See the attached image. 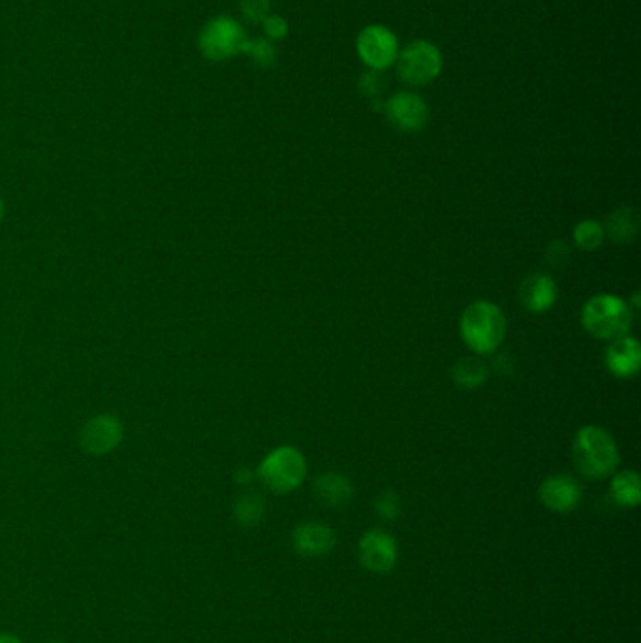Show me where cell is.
<instances>
[{
  "instance_id": "14",
  "label": "cell",
  "mask_w": 641,
  "mask_h": 643,
  "mask_svg": "<svg viewBox=\"0 0 641 643\" xmlns=\"http://www.w3.org/2000/svg\"><path fill=\"white\" fill-rule=\"evenodd\" d=\"M519 298L531 313H546L557 301V284L546 273H532L521 286Z\"/></svg>"
},
{
  "instance_id": "18",
  "label": "cell",
  "mask_w": 641,
  "mask_h": 643,
  "mask_svg": "<svg viewBox=\"0 0 641 643\" xmlns=\"http://www.w3.org/2000/svg\"><path fill=\"white\" fill-rule=\"evenodd\" d=\"M452 375H454V382L459 388L474 390L484 384L489 371H487L484 361L478 360V358H463L455 363Z\"/></svg>"
},
{
  "instance_id": "27",
  "label": "cell",
  "mask_w": 641,
  "mask_h": 643,
  "mask_svg": "<svg viewBox=\"0 0 641 643\" xmlns=\"http://www.w3.org/2000/svg\"><path fill=\"white\" fill-rule=\"evenodd\" d=\"M252 471H249V469H239V471L235 472V480L239 482V484H249V482H252Z\"/></svg>"
},
{
  "instance_id": "12",
  "label": "cell",
  "mask_w": 641,
  "mask_h": 643,
  "mask_svg": "<svg viewBox=\"0 0 641 643\" xmlns=\"http://www.w3.org/2000/svg\"><path fill=\"white\" fill-rule=\"evenodd\" d=\"M335 533L324 523H301L292 534V544L303 557H324L335 548Z\"/></svg>"
},
{
  "instance_id": "19",
  "label": "cell",
  "mask_w": 641,
  "mask_h": 643,
  "mask_svg": "<svg viewBox=\"0 0 641 643\" xmlns=\"http://www.w3.org/2000/svg\"><path fill=\"white\" fill-rule=\"evenodd\" d=\"M266 502L258 493H243L234 504V516L243 527H254L264 518Z\"/></svg>"
},
{
  "instance_id": "3",
  "label": "cell",
  "mask_w": 641,
  "mask_h": 643,
  "mask_svg": "<svg viewBox=\"0 0 641 643\" xmlns=\"http://www.w3.org/2000/svg\"><path fill=\"white\" fill-rule=\"evenodd\" d=\"M581 324L596 339L613 341L623 337L632 326V311L625 299L600 294L589 299L581 313Z\"/></svg>"
},
{
  "instance_id": "20",
  "label": "cell",
  "mask_w": 641,
  "mask_h": 643,
  "mask_svg": "<svg viewBox=\"0 0 641 643\" xmlns=\"http://www.w3.org/2000/svg\"><path fill=\"white\" fill-rule=\"evenodd\" d=\"M604 226L596 220H581L574 228V241L581 251H596L604 241Z\"/></svg>"
},
{
  "instance_id": "30",
  "label": "cell",
  "mask_w": 641,
  "mask_h": 643,
  "mask_svg": "<svg viewBox=\"0 0 641 643\" xmlns=\"http://www.w3.org/2000/svg\"><path fill=\"white\" fill-rule=\"evenodd\" d=\"M53 643H63V642H53Z\"/></svg>"
},
{
  "instance_id": "29",
  "label": "cell",
  "mask_w": 641,
  "mask_h": 643,
  "mask_svg": "<svg viewBox=\"0 0 641 643\" xmlns=\"http://www.w3.org/2000/svg\"><path fill=\"white\" fill-rule=\"evenodd\" d=\"M4 213H6V205H4V200L0 198V224H2V220H4Z\"/></svg>"
},
{
  "instance_id": "7",
  "label": "cell",
  "mask_w": 641,
  "mask_h": 643,
  "mask_svg": "<svg viewBox=\"0 0 641 643\" xmlns=\"http://www.w3.org/2000/svg\"><path fill=\"white\" fill-rule=\"evenodd\" d=\"M125 439V425L119 416L102 412L89 418L79 429V446L87 455L102 457L115 452Z\"/></svg>"
},
{
  "instance_id": "10",
  "label": "cell",
  "mask_w": 641,
  "mask_h": 643,
  "mask_svg": "<svg viewBox=\"0 0 641 643\" xmlns=\"http://www.w3.org/2000/svg\"><path fill=\"white\" fill-rule=\"evenodd\" d=\"M386 115L391 125L401 132H420L427 125L429 108L422 96L403 91L391 96L386 104Z\"/></svg>"
},
{
  "instance_id": "8",
  "label": "cell",
  "mask_w": 641,
  "mask_h": 643,
  "mask_svg": "<svg viewBox=\"0 0 641 643\" xmlns=\"http://www.w3.org/2000/svg\"><path fill=\"white\" fill-rule=\"evenodd\" d=\"M358 55L361 61L371 70H384L397 61L399 55V42L397 36L384 25H369L360 32L358 42Z\"/></svg>"
},
{
  "instance_id": "1",
  "label": "cell",
  "mask_w": 641,
  "mask_h": 643,
  "mask_svg": "<svg viewBox=\"0 0 641 643\" xmlns=\"http://www.w3.org/2000/svg\"><path fill=\"white\" fill-rule=\"evenodd\" d=\"M574 463L585 478L602 480L619 465V450L610 433L602 427H581L574 439Z\"/></svg>"
},
{
  "instance_id": "23",
  "label": "cell",
  "mask_w": 641,
  "mask_h": 643,
  "mask_svg": "<svg viewBox=\"0 0 641 643\" xmlns=\"http://www.w3.org/2000/svg\"><path fill=\"white\" fill-rule=\"evenodd\" d=\"M271 10V0H241V12L247 21L262 23Z\"/></svg>"
},
{
  "instance_id": "28",
  "label": "cell",
  "mask_w": 641,
  "mask_h": 643,
  "mask_svg": "<svg viewBox=\"0 0 641 643\" xmlns=\"http://www.w3.org/2000/svg\"><path fill=\"white\" fill-rule=\"evenodd\" d=\"M0 643H23L12 634H0Z\"/></svg>"
},
{
  "instance_id": "21",
  "label": "cell",
  "mask_w": 641,
  "mask_h": 643,
  "mask_svg": "<svg viewBox=\"0 0 641 643\" xmlns=\"http://www.w3.org/2000/svg\"><path fill=\"white\" fill-rule=\"evenodd\" d=\"M243 55H249L254 63L264 68L277 63V48L267 38H252V40L249 38L243 49Z\"/></svg>"
},
{
  "instance_id": "9",
  "label": "cell",
  "mask_w": 641,
  "mask_h": 643,
  "mask_svg": "<svg viewBox=\"0 0 641 643\" xmlns=\"http://www.w3.org/2000/svg\"><path fill=\"white\" fill-rule=\"evenodd\" d=\"M358 557L365 570L373 574H388L397 565L399 548L390 533L382 529H371L361 536Z\"/></svg>"
},
{
  "instance_id": "25",
  "label": "cell",
  "mask_w": 641,
  "mask_h": 643,
  "mask_svg": "<svg viewBox=\"0 0 641 643\" xmlns=\"http://www.w3.org/2000/svg\"><path fill=\"white\" fill-rule=\"evenodd\" d=\"M262 25H264L267 40H282V38H286V34H288V23H286L284 17L269 14V16L262 21Z\"/></svg>"
},
{
  "instance_id": "17",
  "label": "cell",
  "mask_w": 641,
  "mask_h": 643,
  "mask_svg": "<svg viewBox=\"0 0 641 643\" xmlns=\"http://www.w3.org/2000/svg\"><path fill=\"white\" fill-rule=\"evenodd\" d=\"M638 213L630 207H623L617 209L613 215H610L608 224L604 228V232L615 241V243H630L634 237L638 236Z\"/></svg>"
},
{
  "instance_id": "24",
  "label": "cell",
  "mask_w": 641,
  "mask_h": 643,
  "mask_svg": "<svg viewBox=\"0 0 641 643\" xmlns=\"http://www.w3.org/2000/svg\"><path fill=\"white\" fill-rule=\"evenodd\" d=\"M386 85H388V81L384 79L380 70H369V72H365L360 81L361 91L367 96L380 95Z\"/></svg>"
},
{
  "instance_id": "6",
  "label": "cell",
  "mask_w": 641,
  "mask_h": 643,
  "mask_svg": "<svg viewBox=\"0 0 641 643\" xmlns=\"http://www.w3.org/2000/svg\"><path fill=\"white\" fill-rule=\"evenodd\" d=\"M397 74L410 87H422L442 72V53L427 40H414L397 55Z\"/></svg>"
},
{
  "instance_id": "15",
  "label": "cell",
  "mask_w": 641,
  "mask_h": 643,
  "mask_svg": "<svg viewBox=\"0 0 641 643\" xmlns=\"http://www.w3.org/2000/svg\"><path fill=\"white\" fill-rule=\"evenodd\" d=\"M314 495L316 499L322 502L324 506H329V508H343L346 506L352 495H354V489H352V484L350 480L343 476V474H337V472H326L322 476L316 478L314 482Z\"/></svg>"
},
{
  "instance_id": "16",
  "label": "cell",
  "mask_w": 641,
  "mask_h": 643,
  "mask_svg": "<svg viewBox=\"0 0 641 643\" xmlns=\"http://www.w3.org/2000/svg\"><path fill=\"white\" fill-rule=\"evenodd\" d=\"M613 501L623 508H636L641 501V484L638 472H617L611 480Z\"/></svg>"
},
{
  "instance_id": "22",
  "label": "cell",
  "mask_w": 641,
  "mask_h": 643,
  "mask_svg": "<svg viewBox=\"0 0 641 643\" xmlns=\"http://www.w3.org/2000/svg\"><path fill=\"white\" fill-rule=\"evenodd\" d=\"M376 514L386 521H393L401 514V499L393 491H384L375 501Z\"/></svg>"
},
{
  "instance_id": "26",
  "label": "cell",
  "mask_w": 641,
  "mask_h": 643,
  "mask_svg": "<svg viewBox=\"0 0 641 643\" xmlns=\"http://www.w3.org/2000/svg\"><path fill=\"white\" fill-rule=\"evenodd\" d=\"M568 256H570V251H568V245L563 243V241H555V243H551V245H549V264H553V266H561V264H564V262L568 260Z\"/></svg>"
},
{
  "instance_id": "13",
  "label": "cell",
  "mask_w": 641,
  "mask_h": 643,
  "mask_svg": "<svg viewBox=\"0 0 641 643\" xmlns=\"http://www.w3.org/2000/svg\"><path fill=\"white\" fill-rule=\"evenodd\" d=\"M606 365L611 375L617 378H632L638 375L641 365L640 343L628 335L613 339L606 350Z\"/></svg>"
},
{
  "instance_id": "11",
  "label": "cell",
  "mask_w": 641,
  "mask_h": 643,
  "mask_svg": "<svg viewBox=\"0 0 641 643\" xmlns=\"http://www.w3.org/2000/svg\"><path fill=\"white\" fill-rule=\"evenodd\" d=\"M538 495L542 504L551 512L568 514L578 508L583 493H581V486L572 476L553 474L542 482Z\"/></svg>"
},
{
  "instance_id": "4",
  "label": "cell",
  "mask_w": 641,
  "mask_h": 643,
  "mask_svg": "<svg viewBox=\"0 0 641 643\" xmlns=\"http://www.w3.org/2000/svg\"><path fill=\"white\" fill-rule=\"evenodd\" d=\"M307 476V461L298 448L281 446L264 457L258 467V478L273 493H290L298 489Z\"/></svg>"
},
{
  "instance_id": "2",
  "label": "cell",
  "mask_w": 641,
  "mask_h": 643,
  "mask_svg": "<svg viewBox=\"0 0 641 643\" xmlns=\"http://www.w3.org/2000/svg\"><path fill=\"white\" fill-rule=\"evenodd\" d=\"M506 318L491 301H474L461 316V337L472 352L491 354L504 341Z\"/></svg>"
},
{
  "instance_id": "5",
  "label": "cell",
  "mask_w": 641,
  "mask_h": 643,
  "mask_svg": "<svg viewBox=\"0 0 641 643\" xmlns=\"http://www.w3.org/2000/svg\"><path fill=\"white\" fill-rule=\"evenodd\" d=\"M247 40L249 36L239 21L230 16H217L205 23L198 36V48L207 61L222 63L241 55Z\"/></svg>"
}]
</instances>
